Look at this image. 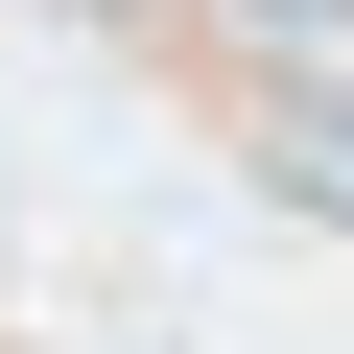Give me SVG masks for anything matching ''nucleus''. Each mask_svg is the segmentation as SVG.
<instances>
[{"label": "nucleus", "instance_id": "f257e3e1", "mask_svg": "<svg viewBox=\"0 0 354 354\" xmlns=\"http://www.w3.org/2000/svg\"><path fill=\"white\" fill-rule=\"evenodd\" d=\"M260 165H283V213H330L354 236V95L307 71V95H260Z\"/></svg>", "mask_w": 354, "mask_h": 354}, {"label": "nucleus", "instance_id": "f03ea898", "mask_svg": "<svg viewBox=\"0 0 354 354\" xmlns=\"http://www.w3.org/2000/svg\"><path fill=\"white\" fill-rule=\"evenodd\" d=\"M260 24H354V0H260Z\"/></svg>", "mask_w": 354, "mask_h": 354}]
</instances>
